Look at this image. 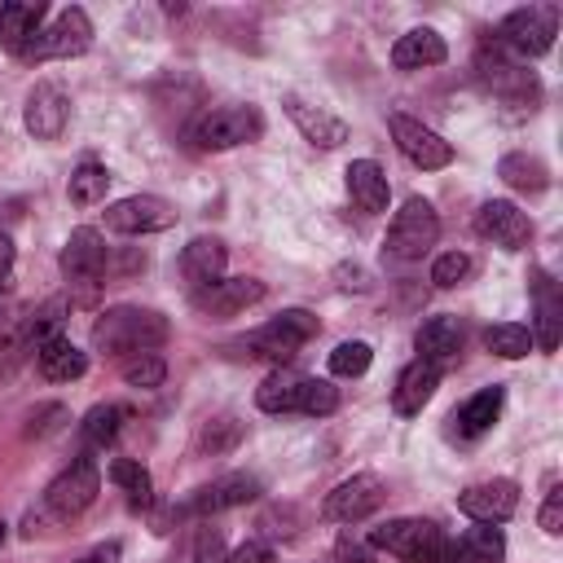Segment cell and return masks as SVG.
Masks as SVG:
<instances>
[{"mask_svg":"<svg viewBox=\"0 0 563 563\" xmlns=\"http://www.w3.org/2000/svg\"><path fill=\"white\" fill-rule=\"evenodd\" d=\"M0 541H4V519H0Z\"/></svg>","mask_w":563,"mask_h":563,"instance_id":"obj_47","label":"cell"},{"mask_svg":"<svg viewBox=\"0 0 563 563\" xmlns=\"http://www.w3.org/2000/svg\"><path fill=\"white\" fill-rule=\"evenodd\" d=\"M282 106H286L290 123L303 132L308 145H317V150H334V145L347 141V123H343L339 114H330L325 106H312V101H303V97H295V92L282 97Z\"/></svg>","mask_w":563,"mask_h":563,"instance_id":"obj_18","label":"cell"},{"mask_svg":"<svg viewBox=\"0 0 563 563\" xmlns=\"http://www.w3.org/2000/svg\"><path fill=\"white\" fill-rule=\"evenodd\" d=\"M317 330H321V321H317L308 308H286L282 317H273L268 325H260V330L246 339V347H251V356H260V361L290 365L295 352H299Z\"/></svg>","mask_w":563,"mask_h":563,"instance_id":"obj_5","label":"cell"},{"mask_svg":"<svg viewBox=\"0 0 563 563\" xmlns=\"http://www.w3.org/2000/svg\"><path fill=\"white\" fill-rule=\"evenodd\" d=\"M334 554H339V563H374V559H369V550H365V545H356V541H347V537L334 545Z\"/></svg>","mask_w":563,"mask_h":563,"instance_id":"obj_44","label":"cell"},{"mask_svg":"<svg viewBox=\"0 0 563 563\" xmlns=\"http://www.w3.org/2000/svg\"><path fill=\"white\" fill-rule=\"evenodd\" d=\"M501 400H506V391L493 383V387H484V391H475L466 405H457L453 413H449V422H453V435L457 440H479L493 422H497V413H501Z\"/></svg>","mask_w":563,"mask_h":563,"instance_id":"obj_27","label":"cell"},{"mask_svg":"<svg viewBox=\"0 0 563 563\" xmlns=\"http://www.w3.org/2000/svg\"><path fill=\"white\" fill-rule=\"evenodd\" d=\"M299 383H303V374H295L290 365H277V369L255 387V405H260L264 413H295V405H299Z\"/></svg>","mask_w":563,"mask_h":563,"instance_id":"obj_28","label":"cell"},{"mask_svg":"<svg viewBox=\"0 0 563 563\" xmlns=\"http://www.w3.org/2000/svg\"><path fill=\"white\" fill-rule=\"evenodd\" d=\"M374 361V347L365 339H343L334 352H330V374L334 378H361Z\"/></svg>","mask_w":563,"mask_h":563,"instance_id":"obj_37","label":"cell"},{"mask_svg":"<svg viewBox=\"0 0 563 563\" xmlns=\"http://www.w3.org/2000/svg\"><path fill=\"white\" fill-rule=\"evenodd\" d=\"M172 334L167 317L154 312V308H136V303H119V308H106L97 321H92V347L101 356H136V352H154L163 347Z\"/></svg>","mask_w":563,"mask_h":563,"instance_id":"obj_1","label":"cell"},{"mask_svg":"<svg viewBox=\"0 0 563 563\" xmlns=\"http://www.w3.org/2000/svg\"><path fill=\"white\" fill-rule=\"evenodd\" d=\"M387 497V484L374 475V471H356L352 479L334 484L321 501V515L334 519V523H356V519H369Z\"/></svg>","mask_w":563,"mask_h":563,"instance_id":"obj_11","label":"cell"},{"mask_svg":"<svg viewBox=\"0 0 563 563\" xmlns=\"http://www.w3.org/2000/svg\"><path fill=\"white\" fill-rule=\"evenodd\" d=\"M35 369H40L48 383H70V378H84L88 352H79V347L57 330V334H48V339L35 347Z\"/></svg>","mask_w":563,"mask_h":563,"instance_id":"obj_24","label":"cell"},{"mask_svg":"<svg viewBox=\"0 0 563 563\" xmlns=\"http://www.w3.org/2000/svg\"><path fill=\"white\" fill-rule=\"evenodd\" d=\"M347 194H352V202L361 207V211H369V216H378V211H387V202H391V185H387V172L374 163V158H356V163H347Z\"/></svg>","mask_w":563,"mask_h":563,"instance_id":"obj_26","label":"cell"},{"mask_svg":"<svg viewBox=\"0 0 563 563\" xmlns=\"http://www.w3.org/2000/svg\"><path fill=\"white\" fill-rule=\"evenodd\" d=\"M40 22H44V4L40 0H9V4H0V48L22 57V48L40 35Z\"/></svg>","mask_w":563,"mask_h":563,"instance_id":"obj_25","label":"cell"},{"mask_svg":"<svg viewBox=\"0 0 563 563\" xmlns=\"http://www.w3.org/2000/svg\"><path fill=\"white\" fill-rule=\"evenodd\" d=\"M440 365H431V361H422V356H413L405 369H400V378H396V387H391V409L400 413V418H413V413H422V405L435 396V387H440Z\"/></svg>","mask_w":563,"mask_h":563,"instance_id":"obj_20","label":"cell"},{"mask_svg":"<svg viewBox=\"0 0 563 563\" xmlns=\"http://www.w3.org/2000/svg\"><path fill=\"white\" fill-rule=\"evenodd\" d=\"M264 136V114L260 106H220L207 110L194 123V141L198 150H233V145H251Z\"/></svg>","mask_w":563,"mask_h":563,"instance_id":"obj_6","label":"cell"},{"mask_svg":"<svg viewBox=\"0 0 563 563\" xmlns=\"http://www.w3.org/2000/svg\"><path fill=\"white\" fill-rule=\"evenodd\" d=\"M339 409V387L330 378H303L299 383V405L295 413H308V418H330Z\"/></svg>","mask_w":563,"mask_h":563,"instance_id":"obj_35","label":"cell"},{"mask_svg":"<svg viewBox=\"0 0 563 563\" xmlns=\"http://www.w3.org/2000/svg\"><path fill=\"white\" fill-rule=\"evenodd\" d=\"M413 347H418L422 361H431V365L444 369L462 352V321L457 317H427L418 325V334H413Z\"/></svg>","mask_w":563,"mask_h":563,"instance_id":"obj_23","label":"cell"},{"mask_svg":"<svg viewBox=\"0 0 563 563\" xmlns=\"http://www.w3.org/2000/svg\"><path fill=\"white\" fill-rule=\"evenodd\" d=\"M57 264H62V277H66L70 286H97L101 273H106V264H110V255H106V238H101L92 224L70 229V238H66Z\"/></svg>","mask_w":563,"mask_h":563,"instance_id":"obj_12","label":"cell"},{"mask_svg":"<svg viewBox=\"0 0 563 563\" xmlns=\"http://www.w3.org/2000/svg\"><path fill=\"white\" fill-rule=\"evenodd\" d=\"M484 347H488L493 356H501V361H519V356L532 352V334H528V325H519V321H497V325L484 330Z\"/></svg>","mask_w":563,"mask_h":563,"instance_id":"obj_33","label":"cell"},{"mask_svg":"<svg viewBox=\"0 0 563 563\" xmlns=\"http://www.w3.org/2000/svg\"><path fill=\"white\" fill-rule=\"evenodd\" d=\"M440 238V216L427 198H405L387 224V255L391 260H422Z\"/></svg>","mask_w":563,"mask_h":563,"instance_id":"obj_4","label":"cell"},{"mask_svg":"<svg viewBox=\"0 0 563 563\" xmlns=\"http://www.w3.org/2000/svg\"><path fill=\"white\" fill-rule=\"evenodd\" d=\"M9 268H13V242H9V233H0V286H4Z\"/></svg>","mask_w":563,"mask_h":563,"instance_id":"obj_46","label":"cell"},{"mask_svg":"<svg viewBox=\"0 0 563 563\" xmlns=\"http://www.w3.org/2000/svg\"><path fill=\"white\" fill-rule=\"evenodd\" d=\"M457 510L475 523H506L519 510V484L515 479H484L457 493Z\"/></svg>","mask_w":563,"mask_h":563,"instance_id":"obj_16","label":"cell"},{"mask_svg":"<svg viewBox=\"0 0 563 563\" xmlns=\"http://www.w3.org/2000/svg\"><path fill=\"white\" fill-rule=\"evenodd\" d=\"M532 312H537V321H532V347H541V352H554L559 347V325H563V299H559V286H554V277L550 273H532Z\"/></svg>","mask_w":563,"mask_h":563,"instance_id":"obj_19","label":"cell"},{"mask_svg":"<svg viewBox=\"0 0 563 563\" xmlns=\"http://www.w3.org/2000/svg\"><path fill=\"white\" fill-rule=\"evenodd\" d=\"M224 563H273V550H268L264 541H246V545H238Z\"/></svg>","mask_w":563,"mask_h":563,"instance_id":"obj_42","label":"cell"},{"mask_svg":"<svg viewBox=\"0 0 563 563\" xmlns=\"http://www.w3.org/2000/svg\"><path fill=\"white\" fill-rule=\"evenodd\" d=\"M387 128H391V141H396V150L413 163V167H422V172H440V167H449L453 163V145L440 136V132H431L422 119H409V114H387Z\"/></svg>","mask_w":563,"mask_h":563,"instance_id":"obj_10","label":"cell"},{"mask_svg":"<svg viewBox=\"0 0 563 563\" xmlns=\"http://www.w3.org/2000/svg\"><path fill=\"white\" fill-rule=\"evenodd\" d=\"M123 422H128V409L123 405H92L84 413V422H79V435H84L88 449H106V444H114V435L123 431Z\"/></svg>","mask_w":563,"mask_h":563,"instance_id":"obj_31","label":"cell"},{"mask_svg":"<svg viewBox=\"0 0 563 563\" xmlns=\"http://www.w3.org/2000/svg\"><path fill=\"white\" fill-rule=\"evenodd\" d=\"M66 409L62 405H48V409H40V413H31V435H48L57 422H48V418H62Z\"/></svg>","mask_w":563,"mask_h":563,"instance_id":"obj_43","label":"cell"},{"mask_svg":"<svg viewBox=\"0 0 563 563\" xmlns=\"http://www.w3.org/2000/svg\"><path fill=\"white\" fill-rule=\"evenodd\" d=\"M97 493H101V471H97V462H92L88 453H79V457L44 488V506H48L57 519H75V515H84V510L97 501Z\"/></svg>","mask_w":563,"mask_h":563,"instance_id":"obj_7","label":"cell"},{"mask_svg":"<svg viewBox=\"0 0 563 563\" xmlns=\"http://www.w3.org/2000/svg\"><path fill=\"white\" fill-rule=\"evenodd\" d=\"M238 440H242V422L238 418H211L202 427V435H198V449L211 453V457H220V453L238 449Z\"/></svg>","mask_w":563,"mask_h":563,"instance_id":"obj_38","label":"cell"},{"mask_svg":"<svg viewBox=\"0 0 563 563\" xmlns=\"http://www.w3.org/2000/svg\"><path fill=\"white\" fill-rule=\"evenodd\" d=\"M554 35H559V9L554 4H528V9H515L501 18L497 26V44L510 48L515 57H545L554 48Z\"/></svg>","mask_w":563,"mask_h":563,"instance_id":"obj_2","label":"cell"},{"mask_svg":"<svg viewBox=\"0 0 563 563\" xmlns=\"http://www.w3.org/2000/svg\"><path fill=\"white\" fill-rule=\"evenodd\" d=\"M466 273H471V255H462V251H444V255L431 264V282H435L440 290L462 286V282H466Z\"/></svg>","mask_w":563,"mask_h":563,"instance_id":"obj_39","label":"cell"},{"mask_svg":"<svg viewBox=\"0 0 563 563\" xmlns=\"http://www.w3.org/2000/svg\"><path fill=\"white\" fill-rule=\"evenodd\" d=\"M119 374H123V383H128V387L154 391V387H163L167 365H163V356H158V352H136V356H123V361H119Z\"/></svg>","mask_w":563,"mask_h":563,"instance_id":"obj_34","label":"cell"},{"mask_svg":"<svg viewBox=\"0 0 563 563\" xmlns=\"http://www.w3.org/2000/svg\"><path fill=\"white\" fill-rule=\"evenodd\" d=\"M88 48H92V18L79 4H70L48 26H40V35L22 48L18 62H57V57H79Z\"/></svg>","mask_w":563,"mask_h":563,"instance_id":"obj_3","label":"cell"},{"mask_svg":"<svg viewBox=\"0 0 563 563\" xmlns=\"http://www.w3.org/2000/svg\"><path fill=\"white\" fill-rule=\"evenodd\" d=\"M264 493V484L251 475V471H233V475H220L211 484H202L194 497L180 501V515H220V510H238L246 501H255Z\"/></svg>","mask_w":563,"mask_h":563,"instance_id":"obj_15","label":"cell"},{"mask_svg":"<svg viewBox=\"0 0 563 563\" xmlns=\"http://www.w3.org/2000/svg\"><path fill=\"white\" fill-rule=\"evenodd\" d=\"M66 114H70V101L57 84H35L26 92V106H22V123L35 141H57L66 132Z\"/></svg>","mask_w":563,"mask_h":563,"instance_id":"obj_17","label":"cell"},{"mask_svg":"<svg viewBox=\"0 0 563 563\" xmlns=\"http://www.w3.org/2000/svg\"><path fill=\"white\" fill-rule=\"evenodd\" d=\"M176 224V207L158 194H132L106 207V229L123 233V238H141V233H163Z\"/></svg>","mask_w":563,"mask_h":563,"instance_id":"obj_8","label":"cell"},{"mask_svg":"<svg viewBox=\"0 0 563 563\" xmlns=\"http://www.w3.org/2000/svg\"><path fill=\"white\" fill-rule=\"evenodd\" d=\"M229 554H224V537H220V528H198V537H194V563H224Z\"/></svg>","mask_w":563,"mask_h":563,"instance_id":"obj_40","label":"cell"},{"mask_svg":"<svg viewBox=\"0 0 563 563\" xmlns=\"http://www.w3.org/2000/svg\"><path fill=\"white\" fill-rule=\"evenodd\" d=\"M475 233L501 251H523L532 242V220L510 198H488L475 211Z\"/></svg>","mask_w":563,"mask_h":563,"instance_id":"obj_13","label":"cell"},{"mask_svg":"<svg viewBox=\"0 0 563 563\" xmlns=\"http://www.w3.org/2000/svg\"><path fill=\"white\" fill-rule=\"evenodd\" d=\"M79 563H119V541H106V545H97V550H88Z\"/></svg>","mask_w":563,"mask_h":563,"instance_id":"obj_45","label":"cell"},{"mask_svg":"<svg viewBox=\"0 0 563 563\" xmlns=\"http://www.w3.org/2000/svg\"><path fill=\"white\" fill-rule=\"evenodd\" d=\"M110 479H114V488L128 497V506L145 510V506L154 501V479H150V471H145L136 457H114V462H110Z\"/></svg>","mask_w":563,"mask_h":563,"instance_id":"obj_30","label":"cell"},{"mask_svg":"<svg viewBox=\"0 0 563 563\" xmlns=\"http://www.w3.org/2000/svg\"><path fill=\"white\" fill-rule=\"evenodd\" d=\"M541 528H545L550 537L563 532V488H550V497H545V506H541Z\"/></svg>","mask_w":563,"mask_h":563,"instance_id":"obj_41","label":"cell"},{"mask_svg":"<svg viewBox=\"0 0 563 563\" xmlns=\"http://www.w3.org/2000/svg\"><path fill=\"white\" fill-rule=\"evenodd\" d=\"M224 264H229L224 242H220V238H207V233L194 238V242L180 251V273H185V282H189L194 290L220 282V277H224Z\"/></svg>","mask_w":563,"mask_h":563,"instance_id":"obj_22","label":"cell"},{"mask_svg":"<svg viewBox=\"0 0 563 563\" xmlns=\"http://www.w3.org/2000/svg\"><path fill=\"white\" fill-rule=\"evenodd\" d=\"M264 295H268V286L260 277H220V282L194 290V308L211 321H229V317L246 312L251 303H260Z\"/></svg>","mask_w":563,"mask_h":563,"instance_id":"obj_14","label":"cell"},{"mask_svg":"<svg viewBox=\"0 0 563 563\" xmlns=\"http://www.w3.org/2000/svg\"><path fill=\"white\" fill-rule=\"evenodd\" d=\"M449 57V44L435 26H413L391 44V66L396 70H422V66H440Z\"/></svg>","mask_w":563,"mask_h":563,"instance_id":"obj_21","label":"cell"},{"mask_svg":"<svg viewBox=\"0 0 563 563\" xmlns=\"http://www.w3.org/2000/svg\"><path fill=\"white\" fill-rule=\"evenodd\" d=\"M106 189H110V172H106L101 163H79V167L70 172V180H66V194H70L75 207H97V202H106Z\"/></svg>","mask_w":563,"mask_h":563,"instance_id":"obj_32","label":"cell"},{"mask_svg":"<svg viewBox=\"0 0 563 563\" xmlns=\"http://www.w3.org/2000/svg\"><path fill=\"white\" fill-rule=\"evenodd\" d=\"M444 541V532L431 523V519H387L369 532V545L374 550H387V554H400L405 563H431L435 545Z\"/></svg>","mask_w":563,"mask_h":563,"instance_id":"obj_9","label":"cell"},{"mask_svg":"<svg viewBox=\"0 0 563 563\" xmlns=\"http://www.w3.org/2000/svg\"><path fill=\"white\" fill-rule=\"evenodd\" d=\"M497 176H501L510 189H519V194H541V189L550 185V172H545V163H541L537 154H506V158L497 163Z\"/></svg>","mask_w":563,"mask_h":563,"instance_id":"obj_29","label":"cell"},{"mask_svg":"<svg viewBox=\"0 0 563 563\" xmlns=\"http://www.w3.org/2000/svg\"><path fill=\"white\" fill-rule=\"evenodd\" d=\"M462 545H466L471 563H501V559H506V537H501L497 523H475V528H466Z\"/></svg>","mask_w":563,"mask_h":563,"instance_id":"obj_36","label":"cell"}]
</instances>
